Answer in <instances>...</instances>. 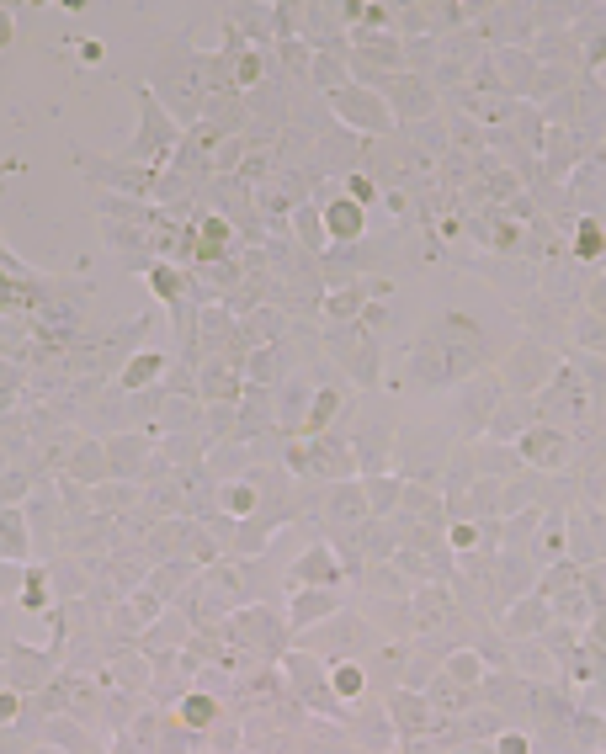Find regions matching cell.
<instances>
[{"instance_id":"obj_7","label":"cell","mask_w":606,"mask_h":754,"mask_svg":"<svg viewBox=\"0 0 606 754\" xmlns=\"http://www.w3.org/2000/svg\"><path fill=\"white\" fill-rule=\"evenodd\" d=\"M165 361L160 356H139V361H128V382H149V377L160 372Z\"/></svg>"},{"instance_id":"obj_11","label":"cell","mask_w":606,"mask_h":754,"mask_svg":"<svg viewBox=\"0 0 606 754\" xmlns=\"http://www.w3.org/2000/svg\"><path fill=\"white\" fill-rule=\"evenodd\" d=\"M0 717H16V696H0Z\"/></svg>"},{"instance_id":"obj_10","label":"cell","mask_w":606,"mask_h":754,"mask_svg":"<svg viewBox=\"0 0 606 754\" xmlns=\"http://www.w3.org/2000/svg\"><path fill=\"white\" fill-rule=\"evenodd\" d=\"M500 754H526V738H521V733H510V738H500Z\"/></svg>"},{"instance_id":"obj_3","label":"cell","mask_w":606,"mask_h":754,"mask_svg":"<svg viewBox=\"0 0 606 754\" xmlns=\"http://www.w3.org/2000/svg\"><path fill=\"white\" fill-rule=\"evenodd\" d=\"M213 717H218V707H213L207 696H186V707H181V722H186V728H207Z\"/></svg>"},{"instance_id":"obj_8","label":"cell","mask_w":606,"mask_h":754,"mask_svg":"<svg viewBox=\"0 0 606 754\" xmlns=\"http://www.w3.org/2000/svg\"><path fill=\"white\" fill-rule=\"evenodd\" d=\"M155 293H160V298H176V293H181V277H176V271H155Z\"/></svg>"},{"instance_id":"obj_4","label":"cell","mask_w":606,"mask_h":754,"mask_svg":"<svg viewBox=\"0 0 606 754\" xmlns=\"http://www.w3.org/2000/svg\"><path fill=\"white\" fill-rule=\"evenodd\" d=\"M574 250H580L585 260H596V255H601V250H606V234H601V223H590V218L580 223V234H574Z\"/></svg>"},{"instance_id":"obj_13","label":"cell","mask_w":606,"mask_h":754,"mask_svg":"<svg viewBox=\"0 0 606 754\" xmlns=\"http://www.w3.org/2000/svg\"><path fill=\"white\" fill-rule=\"evenodd\" d=\"M0 43H11V16L0 11Z\"/></svg>"},{"instance_id":"obj_2","label":"cell","mask_w":606,"mask_h":754,"mask_svg":"<svg viewBox=\"0 0 606 754\" xmlns=\"http://www.w3.org/2000/svg\"><path fill=\"white\" fill-rule=\"evenodd\" d=\"M526 452H532V462H564V441H553L548 431H537V436H526Z\"/></svg>"},{"instance_id":"obj_1","label":"cell","mask_w":606,"mask_h":754,"mask_svg":"<svg viewBox=\"0 0 606 754\" xmlns=\"http://www.w3.org/2000/svg\"><path fill=\"white\" fill-rule=\"evenodd\" d=\"M324 218H330V234L335 239H357L362 234V207H357V202H330V213H324Z\"/></svg>"},{"instance_id":"obj_12","label":"cell","mask_w":606,"mask_h":754,"mask_svg":"<svg viewBox=\"0 0 606 754\" xmlns=\"http://www.w3.org/2000/svg\"><path fill=\"white\" fill-rule=\"evenodd\" d=\"M11 303V282H5V271H0V308Z\"/></svg>"},{"instance_id":"obj_6","label":"cell","mask_w":606,"mask_h":754,"mask_svg":"<svg viewBox=\"0 0 606 754\" xmlns=\"http://www.w3.org/2000/svg\"><path fill=\"white\" fill-rule=\"evenodd\" d=\"M330 680H335V691H341V696H357V691H362V670H357V664H341Z\"/></svg>"},{"instance_id":"obj_5","label":"cell","mask_w":606,"mask_h":754,"mask_svg":"<svg viewBox=\"0 0 606 754\" xmlns=\"http://www.w3.org/2000/svg\"><path fill=\"white\" fill-rule=\"evenodd\" d=\"M223 239H229V229H223L218 218H202V244H197V255L202 260H213L223 250Z\"/></svg>"},{"instance_id":"obj_9","label":"cell","mask_w":606,"mask_h":754,"mask_svg":"<svg viewBox=\"0 0 606 754\" xmlns=\"http://www.w3.org/2000/svg\"><path fill=\"white\" fill-rule=\"evenodd\" d=\"M351 197H357V207H362V202H372V181L357 176V181H351Z\"/></svg>"}]
</instances>
